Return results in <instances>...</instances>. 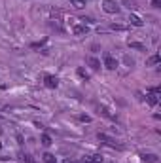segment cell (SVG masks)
Instances as JSON below:
<instances>
[{
  "label": "cell",
  "mask_w": 161,
  "mask_h": 163,
  "mask_svg": "<svg viewBox=\"0 0 161 163\" xmlns=\"http://www.w3.org/2000/svg\"><path fill=\"white\" fill-rule=\"evenodd\" d=\"M102 10L106 14H120V6H117L114 0H104V2H102Z\"/></svg>",
  "instance_id": "6da1fadb"
},
{
  "label": "cell",
  "mask_w": 161,
  "mask_h": 163,
  "mask_svg": "<svg viewBox=\"0 0 161 163\" xmlns=\"http://www.w3.org/2000/svg\"><path fill=\"white\" fill-rule=\"evenodd\" d=\"M104 67L110 68V70H114V68H117V61L112 55H104Z\"/></svg>",
  "instance_id": "7a4b0ae2"
},
{
  "label": "cell",
  "mask_w": 161,
  "mask_h": 163,
  "mask_svg": "<svg viewBox=\"0 0 161 163\" xmlns=\"http://www.w3.org/2000/svg\"><path fill=\"white\" fill-rule=\"evenodd\" d=\"M129 23L135 25V27H142V25H144V21L138 17L136 14H129Z\"/></svg>",
  "instance_id": "3957f363"
},
{
  "label": "cell",
  "mask_w": 161,
  "mask_h": 163,
  "mask_svg": "<svg viewBox=\"0 0 161 163\" xmlns=\"http://www.w3.org/2000/svg\"><path fill=\"white\" fill-rule=\"evenodd\" d=\"M87 27H85V25H76V27H74L72 29V32H74V36H83V34H87Z\"/></svg>",
  "instance_id": "277c9868"
},
{
  "label": "cell",
  "mask_w": 161,
  "mask_h": 163,
  "mask_svg": "<svg viewBox=\"0 0 161 163\" xmlns=\"http://www.w3.org/2000/svg\"><path fill=\"white\" fill-rule=\"evenodd\" d=\"M129 48H131V49H136V51H146V46L140 44V42H135V40H129Z\"/></svg>",
  "instance_id": "5b68a950"
},
{
  "label": "cell",
  "mask_w": 161,
  "mask_h": 163,
  "mask_svg": "<svg viewBox=\"0 0 161 163\" xmlns=\"http://www.w3.org/2000/svg\"><path fill=\"white\" fill-rule=\"evenodd\" d=\"M87 64H89L93 70H99L101 68V61L97 59V57H87Z\"/></svg>",
  "instance_id": "8992f818"
},
{
  "label": "cell",
  "mask_w": 161,
  "mask_h": 163,
  "mask_svg": "<svg viewBox=\"0 0 161 163\" xmlns=\"http://www.w3.org/2000/svg\"><path fill=\"white\" fill-rule=\"evenodd\" d=\"M57 83H59V80L55 78V76H46V85H48V87H57Z\"/></svg>",
  "instance_id": "52a82bcc"
},
{
  "label": "cell",
  "mask_w": 161,
  "mask_h": 163,
  "mask_svg": "<svg viewBox=\"0 0 161 163\" xmlns=\"http://www.w3.org/2000/svg\"><path fill=\"white\" fill-rule=\"evenodd\" d=\"M140 157H142V161H146V163H157V156H155V154H142Z\"/></svg>",
  "instance_id": "ba28073f"
},
{
  "label": "cell",
  "mask_w": 161,
  "mask_h": 163,
  "mask_svg": "<svg viewBox=\"0 0 161 163\" xmlns=\"http://www.w3.org/2000/svg\"><path fill=\"white\" fill-rule=\"evenodd\" d=\"M159 61H161L159 55H152V57L146 61V67H154V64H159Z\"/></svg>",
  "instance_id": "9c48e42d"
},
{
  "label": "cell",
  "mask_w": 161,
  "mask_h": 163,
  "mask_svg": "<svg viewBox=\"0 0 161 163\" xmlns=\"http://www.w3.org/2000/svg\"><path fill=\"white\" fill-rule=\"evenodd\" d=\"M99 138H101V140H104V142H106V144H110V146H116V140H114V138H110V137H106L104 133H99Z\"/></svg>",
  "instance_id": "30bf717a"
},
{
  "label": "cell",
  "mask_w": 161,
  "mask_h": 163,
  "mask_svg": "<svg viewBox=\"0 0 161 163\" xmlns=\"http://www.w3.org/2000/svg\"><path fill=\"white\" fill-rule=\"evenodd\" d=\"M70 4L76 10H82V8H85V0H70Z\"/></svg>",
  "instance_id": "8fae6325"
},
{
  "label": "cell",
  "mask_w": 161,
  "mask_h": 163,
  "mask_svg": "<svg viewBox=\"0 0 161 163\" xmlns=\"http://www.w3.org/2000/svg\"><path fill=\"white\" fill-rule=\"evenodd\" d=\"M42 159H44L46 163H55V156H53V154H49V152H46V154L42 156Z\"/></svg>",
  "instance_id": "7c38bea8"
},
{
  "label": "cell",
  "mask_w": 161,
  "mask_h": 163,
  "mask_svg": "<svg viewBox=\"0 0 161 163\" xmlns=\"http://www.w3.org/2000/svg\"><path fill=\"white\" fill-rule=\"evenodd\" d=\"M102 157L101 156H89V157H85V163H101Z\"/></svg>",
  "instance_id": "4fadbf2b"
},
{
  "label": "cell",
  "mask_w": 161,
  "mask_h": 163,
  "mask_svg": "<svg viewBox=\"0 0 161 163\" xmlns=\"http://www.w3.org/2000/svg\"><path fill=\"white\" fill-rule=\"evenodd\" d=\"M148 103L150 104H157V93H152V91H150V95H148Z\"/></svg>",
  "instance_id": "5bb4252c"
},
{
  "label": "cell",
  "mask_w": 161,
  "mask_h": 163,
  "mask_svg": "<svg viewBox=\"0 0 161 163\" xmlns=\"http://www.w3.org/2000/svg\"><path fill=\"white\" fill-rule=\"evenodd\" d=\"M42 144H44V146H51V137L49 135H42Z\"/></svg>",
  "instance_id": "9a60e30c"
},
{
  "label": "cell",
  "mask_w": 161,
  "mask_h": 163,
  "mask_svg": "<svg viewBox=\"0 0 161 163\" xmlns=\"http://www.w3.org/2000/svg\"><path fill=\"white\" fill-rule=\"evenodd\" d=\"M78 76H82V78H85V80H89V74L85 72L83 68H78Z\"/></svg>",
  "instance_id": "2e32d148"
},
{
  "label": "cell",
  "mask_w": 161,
  "mask_h": 163,
  "mask_svg": "<svg viewBox=\"0 0 161 163\" xmlns=\"http://www.w3.org/2000/svg\"><path fill=\"white\" fill-rule=\"evenodd\" d=\"M121 2H123L127 8H133V6H135V4H133V0H121Z\"/></svg>",
  "instance_id": "e0dca14e"
},
{
  "label": "cell",
  "mask_w": 161,
  "mask_h": 163,
  "mask_svg": "<svg viewBox=\"0 0 161 163\" xmlns=\"http://www.w3.org/2000/svg\"><path fill=\"white\" fill-rule=\"evenodd\" d=\"M159 4H161V0H152V6L154 8H159Z\"/></svg>",
  "instance_id": "ac0fdd59"
},
{
  "label": "cell",
  "mask_w": 161,
  "mask_h": 163,
  "mask_svg": "<svg viewBox=\"0 0 161 163\" xmlns=\"http://www.w3.org/2000/svg\"><path fill=\"white\" fill-rule=\"evenodd\" d=\"M112 29H114V30H123V27H121V25H112Z\"/></svg>",
  "instance_id": "d6986e66"
},
{
  "label": "cell",
  "mask_w": 161,
  "mask_h": 163,
  "mask_svg": "<svg viewBox=\"0 0 161 163\" xmlns=\"http://www.w3.org/2000/svg\"><path fill=\"white\" fill-rule=\"evenodd\" d=\"M80 119H82V122H91V118H89V116H82Z\"/></svg>",
  "instance_id": "ffe728a7"
},
{
  "label": "cell",
  "mask_w": 161,
  "mask_h": 163,
  "mask_svg": "<svg viewBox=\"0 0 161 163\" xmlns=\"http://www.w3.org/2000/svg\"><path fill=\"white\" fill-rule=\"evenodd\" d=\"M23 159H25V161H27V163H32V159H30V157H29V156H23Z\"/></svg>",
  "instance_id": "44dd1931"
},
{
  "label": "cell",
  "mask_w": 161,
  "mask_h": 163,
  "mask_svg": "<svg viewBox=\"0 0 161 163\" xmlns=\"http://www.w3.org/2000/svg\"><path fill=\"white\" fill-rule=\"evenodd\" d=\"M68 163H78V161H68Z\"/></svg>",
  "instance_id": "7402d4cb"
}]
</instances>
